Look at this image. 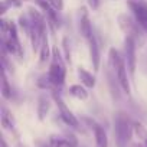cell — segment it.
<instances>
[{
	"label": "cell",
	"mask_w": 147,
	"mask_h": 147,
	"mask_svg": "<svg viewBox=\"0 0 147 147\" xmlns=\"http://www.w3.org/2000/svg\"><path fill=\"white\" fill-rule=\"evenodd\" d=\"M77 74H78V78H80V81H81V84L84 87H87V88H94L95 87L97 80H95V77L92 75L90 71H87L85 68L80 66L78 71H77Z\"/></svg>",
	"instance_id": "obj_14"
},
{
	"label": "cell",
	"mask_w": 147,
	"mask_h": 147,
	"mask_svg": "<svg viewBox=\"0 0 147 147\" xmlns=\"http://www.w3.org/2000/svg\"><path fill=\"white\" fill-rule=\"evenodd\" d=\"M0 30H2V46L15 58L22 59L25 56L23 46L20 43L19 35H18V28L12 20L3 19L0 22Z\"/></svg>",
	"instance_id": "obj_1"
},
{
	"label": "cell",
	"mask_w": 147,
	"mask_h": 147,
	"mask_svg": "<svg viewBox=\"0 0 147 147\" xmlns=\"http://www.w3.org/2000/svg\"><path fill=\"white\" fill-rule=\"evenodd\" d=\"M48 144L49 147H78V140L74 134H52Z\"/></svg>",
	"instance_id": "obj_9"
},
{
	"label": "cell",
	"mask_w": 147,
	"mask_h": 147,
	"mask_svg": "<svg viewBox=\"0 0 147 147\" xmlns=\"http://www.w3.org/2000/svg\"><path fill=\"white\" fill-rule=\"evenodd\" d=\"M62 46H63V51H65V53H63L65 61H66V62H71V51H69V45H68V39H66V38L63 39Z\"/></svg>",
	"instance_id": "obj_20"
},
{
	"label": "cell",
	"mask_w": 147,
	"mask_h": 147,
	"mask_svg": "<svg viewBox=\"0 0 147 147\" xmlns=\"http://www.w3.org/2000/svg\"><path fill=\"white\" fill-rule=\"evenodd\" d=\"M117 22H118V26H120V29L124 32L125 36H131L138 45L143 43L146 33H144V30L140 28V25L137 23V20L134 19L133 15L121 13V15H118Z\"/></svg>",
	"instance_id": "obj_5"
},
{
	"label": "cell",
	"mask_w": 147,
	"mask_h": 147,
	"mask_svg": "<svg viewBox=\"0 0 147 147\" xmlns=\"http://www.w3.org/2000/svg\"><path fill=\"white\" fill-rule=\"evenodd\" d=\"M16 147H28V146H25L23 143H18V144H16Z\"/></svg>",
	"instance_id": "obj_26"
},
{
	"label": "cell",
	"mask_w": 147,
	"mask_h": 147,
	"mask_svg": "<svg viewBox=\"0 0 147 147\" xmlns=\"http://www.w3.org/2000/svg\"><path fill=\"white\" fill-rule=\"evenodd\" d=\"M88 3H90V7H91L92 10H97L98 6H100V2H98V0H88Z\"/></svg>",
	"instance_id": "obj_23"
},
{
	"label": "cell",
	"mask_w": 147,
	"mask_h": 147,
	"mask_svg": "<svg viewBox=\"0 0 147 147\" xmlns=\"http://www.w3.org/2000/svg\"><path fill=\"white\" fill-rule=\"evenodd\" d=\"M108 66L115 74V77H117V80L121 85L123 92L130 95V91H131L130 80L131 78H130V74H128V69H127V63H125L124 56H121V53L115 48H111L110 52H108Z\"/></svg>",
	"instance_id": "obj_2"
},
{
	"label": "cell",
	"mask_w": 147,
	"mask_h": 147,
	"mask_svg": "<svg viewBox=\"0 0 147 147\" xmlns=\"http://www.w3.org/2000/svg\"><path fill=\"white\" fill-rule=\"evenodd\" d=\"M48 3H49L56 12H62V10H63V6H65L63 0H48Z\"/></svg>",
	"instance_id": "obj_19"
},
{
	"label": "cell",
	"mask_w": 147,
	"mask_h": 147,
	"mask_svg": "<svg viewBox=\"0 0 147 147\" xmlns=\"http://www.w3.org/2000/svg\"><path fill=\"white\" fill-rule=\"evenodd\" d=\"M133 134H134V123H131V120L125 114L118 113L114 118V136L117 146L118 147L130 146Z\"/></svg>",
	"instance_id": "obj_4"
},
{
	"label": "cell",
	"mask_w": 147,
	"mask_h": 147,
	"mask_svg": "<svg viewBox=\"0 0 147 147\" xmlns=\"http://www.w3.org/2000/svg\"><path fill=\"white\" fill-rule=\"evenodd\" d=\"M6 3H9V6H15V7H19L22 5V0H5Z\"/></svg>",
	"instance_id": "obj_22"
},
{
	"label": "cell",
	"mask_w": 147,
	"mask_h": 147,
	"mask_svg": "<svg viewBox=\"0 0 147 147\" xmlns=\"http://www.w3.org/2000/svg\"><path fill=\"white\" fill-rule=\"evenodd\" d=\"M85 121L88 123V125L91 127V130L94 133L95 146L97 147H108V137H107V133H105L104 127L101 124H98L95 120H91V118H85Z\"/></svg>",
	"instance_id": "obj_11"
},
{
	"label": "cell",
	"mask_w": 147,
	"mask_h": 147,
	"mask_svg": "<svg viewBox=\"0 0 147 147\" xmlns=\"http://www.w3.org/2000/svg\"><path fill=\"white\" fill-rule=\"evenodd\" d=\"M46 75L51 84L53 85L55 91H59L63 87L65 78H66V65H65V58L62 56L58 48L52 49V58H51V63H49V69Z\"/></svg>",
	"instance_id": "obj_3"
},
{
	"label": "cell",
	"mask_w": 147,
	"mask_h": 147,
	"mask_svg": "<svg viewBox=\"0 0 147 147\" xmlns=\"http://www.w3.org/2000/svg\"><path fill=\"white\" fill-rule=\"evenodd\" d=\"M127 6L140 28L147 35V0H127Z\"/></svg>",
	"instance_id": "obj_8"
},
{
	"label": "cell",
	"mask_w": 147,
	"mask_h": 147,
	"mask_svg": "<svg viewBox=\"0 0 147 147\" xmlns=\"http://www.w3.org/2000/svg\"><path fill=\"white\" fill-rule=\"evenodd\" d=\"M88 43V52H90V59L92 63V68L95 71L100 69V63H101V49H100V43L98 39L95 36V33H92L88 39H85Z\"/></svg>",
	"instance_id": "obj_10"
},
{
	"label": "cell",
	"mask_w": 147,
	"mask_h": 147,
	"mask_svg": "<svg viewBox=\"0 0 147 147\" xmlns=\"http://www.w3.org/2000/svg\"><path fill=\"white\" fill-rule=\"evenodd\" d=\"M2 97L5 100H13V88L9 84L7 80V72L3 69L2 71Z\"/></svg>",
	"instance_id": "obj_17"
},
{
	"label": "cell",
	"mask_w": 147,
	"mask_h": 147,
	"mask_svg": "<svg viewBox=\"0 0 147 147\" xmlns=\"http://www.w3.org/2000/svg\"><path fill=\"white\" fill-rule=\"evenodd\" d=\"M128 147H147V140L146 141H138V143H131Z\"/></svg>",
	"instance_id": "obj_24"
},
{
	"label": "cell",
	"mask_w": 147,
	"mask_h": 147,
	"mask_svg": "<svg viewBox=\"0 0 147 147\" xmlns=\"http://www.w3.org/2000/svg\"><path fill=\"white\" fill-rule=\"evenodd\" d=\"M0 120H2V127L5 130H9L12 133H16V121L13 114L6 108V105H2V111H0Z\"/></svg>",
	"instance_id": "obj_13"
},
{
	"label": "cell",
	"mask_w": 147,
	"mask_h": 147,
	"mask_svg": "<svg viewBox=\"0 0 147 147\" xmlns=\"http://www.w3.org/2000/svg\"><path fill=\"white\" fill-rule=\"evenodd\" d=\"M124 59L127 63L130 78L133 80L136 77V69H137V42L131 36L124 38Z\"/></svg>",
	"instance_id": "obj_7"
},
{
	"label": "cell",
	"mask_w": 147,
	"mask_h": 147,
	"mask_svg": "<svg viewBox=\"0 0 147 147\" xmlns=\"http://www.w3.org/2000/svg\"><path fill=\"white\" fill-rule=\"evenodd\" d=\"M140 66H141V72L147 77V51L143 53L141 56V61H140Z\"/></svg>",
	"instance_id": "obj_21"
},
{
	"label": "cell",
	"mask_w": 147,
	"mask_h": 147,
	"mask_svg": "<svg viewBox=\"0 0 147 147\" xmlns=\"http://www.w3.org/2000/svg\"><path fill=\"white\" fill-rule=\"evenodd\" d=\"M39 62L40 63H45L48 61H51L52 58V51H51V46H49V39H48V35L45 36V39L42 40V45H40V49H39Z\"/></svg>",
	"instance_id": "obj_16"
},
{
	"label": "cell",
	"mask_w": 147,
	"mask_h": 147,
	"mask_svg": "<svg viewBox=\"0 0 147 147\" xmlns=\"http://www.w3.org/2000/svg\"><path fill=\"white\" fill-rule=\"evenodd\" d=\"M69 94L74 97V98H77V100H81V101H85L90 95L88 92V88L84 87L82 84H75V85H71L69 87Z\"/></svg>",
	"instance_id": "obj_15"
},
{
	"label": "cell",
	"mask_w": 147,
	"mask_h": 147,
	"mask_svg": "<svg viewBox=\"0 0 147 147\" xmlns=\"http://www.w3.org/2000/svg\"><path fill=\"white\" fill-rule=\"evenodd\" d=\"M51 98H52V97H49L46 92L40 94L39 98H38L36 111H38V118H39L40 121L46 118V115H48V113H49V110H51Z\"/></svg>",
	"instance_id": "obj_12"
},
{
	"label": "cell",
	"mask_w": 147,
	"mask_h": 147,
	"mask_svg": "<svg viewBox=\"0 0 147 147\" xmlns=\"http://www.w3.org/2000/svg\"><path fill=\"white\" fill-rule=\"evenodd\" d=\"M134 134L138 137L140 141H146L147 140V128L140 121H136L134 123Z\"/></svg>",
	"instance_id": "obj_18"
},
{
	"label": "cell",
	"mask_w": 147,
	"mask_h": 147,
	"mask_svg": "<svg viewBox=\"0 0 147 147\" xmlns=\"http://www.w3.org/2000/svg\"><path fill=\"white\" fill-rule=\"evenodd\" d=\"M52 100L58 107V114H59V118L63 121V124H66L68 127H72V128H80L78 118L68 108V105L65 104V101L62 100V97L58 91H52Z\"/></svg>",
	"instance_id": "obj_6"
},
{
	"label": "cell",
	"mask_w": 147,
	"mask_h": 147,
	"mask_svg": "<svg viewBox=\"0 0 147 147\" xmlns=\"http://www.w3.org/2000/svg\"><path fill=\"white\" fill-rule=\"evenodd\" d=\"M2 147H7V143H6L5 138H2Z\"/></svg>",
	"instance_id": "obj_25"
}]
</instances>
